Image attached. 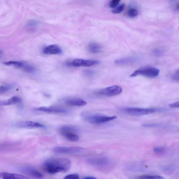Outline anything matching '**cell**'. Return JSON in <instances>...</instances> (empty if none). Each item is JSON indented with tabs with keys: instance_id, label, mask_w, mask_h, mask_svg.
I'll use <instances>...</instances> for the list:
<instances>
[{
	"instance_id": "obj_14",
	"label": "cell",
	"mask_w": 179,
	"mask_h": 179,
	"mask_svg": "<svg viewBox=\"0 0 179 179\" xmlns=\"http://www.w3.org/2000/svg\"><path fill=\"white\" fill-rule=\"evenodd\" d=\"M66 104L70 106H86L87 103L84 100L81 99H70L66 100Z\"/></svg>"
},
{
	"instance_id": "obj_15",
	"label": "cell",
	"mask_w": 179,
	"mask_h": 179,
	"mask_svg": "<svg viewBox=\"0 0 179 179\" xmlns=\"http://www.w3.org/2000/svg\"><path fill=\"white\" fill-rule=\"evenodd\" d=\"M77 131L76 128L69 125L62 126L59 129V133L63 136L71 133H76Z\"/></svg>"
},
{
	"instance_id": "obj_33",
	"label": "cell",
	"mask_w": 179,
	"mask_h": 179,
	"mask_svg": "<svg viewBox=\"0 0 179 179\" xmlns=\"http://www.w3.org/2000/svg\"><path fill=\"white\" fill-rule=\"evenodd\" d=\"M170 107L171 108H178L179 107V102L177 101L175 102L171 103L169 105Z\"/></svg>"
},
{
	"instance_id": "obj_3",
	"label": "cell",
	"mask_w": 179,
	"mask_h": 179,
	"mask_svg": "<svg viewBox=\"0 0 179 179\" xmlns=\"http://www.w3.org/2000/svg\"><path fill=\"white\" fill-rule=\"evenodd\" d=\"M159 108L152 107L143 108L135 107H126L122 109L124 113L133 116H139L149 115L161 111Z\"/></svg>"
},
{
	"instance_id": "obj_24",
	"label": "cell",
	"mask_w": 179,
	"mask_h": 179,
	"mask_svg": "<svg viewBox=\"0 0 179 179\" xmlns=\"http://www.w3.org/2000/svg\"><path fill=\"white\" fill-rule=\"evenodd\" d=\"M163 54H164V52L161 48H156L154 49L153 52V54L154 56L157 57L162 56Z\"/></svg>"
},
{
	"instance_id": "obj_19",
	"label": "cell",
	"mask_w": 179,
	"mask_h": 179,
	"mask_svg": "<svg viewBox=\"0 0 179 179\" xmlns=\"http://www.w3.org/2000/svg\"><path fill=\"white\" fill-rule=\"evenodd\" d=\"M6 66H13L17 68H23L25 63L22 62L9 61L4 63Z\"/></svg>"
},
{
	"instance_id": "obj_26",
	"label": "cell",
	"mask_w": 179,
	"mask_h": 179,
	"mask_svg": "<svg viewBox=\"0 0 179 179\" xmlns=\"http://www.w3.org/2000/svg\"><path fill=\"white\" fill-rule=\"evenodd\" d=\"M154 151L156 154H162L165 153V149L163 147H156L154 148Z\"/></svg>"
},
{
	"instance_id": "obj_9",
	"label": "cell",
	"mask_w": 179,
	"mask_h": 179,
	"mask_svg": "<svg viewBox=\"0 0 179 179\" xmlns=\"http://www.w3.org/2000/svg\"><path fill=\"white\" fill-rule=\"evenodd\" d=\"M37 111L47 113H64L67 112V111L61 107H41L36 109Z\"/></svg>"
},
{
	"instance_id": "obj_30",
	"label": "cell",
	"mask_w": 179,
	"mask_h": 179,
	"mask_svg": "<svg viewBox=\"0 0 179 179\" xmlns=\"http://www.w3.org/2000/svg\"><path fill=\"white\" fill-rule=\"evenodd\" d=\"M174 169V166L171 165L166 166H165L164 168H163V170L167 173H171L172 171H173Z\"/></svg>"
},
{
	"instance_id": "obj_35",
	"label": "cell",
	"mask_w": 179,
	"mask_h": 179,
	"mask_svg": "<svg viewBox=\"0 0 179 179\" xmlns=\"http://www.w3.org/2000/svg\"><path fill=\"white\" fill-rule=\"evenodd\" d=\"M157 125L155 124H152V123H148V124H147V123H146V124H144L143 125V126H144V127H155Z\"/></svg>"
},
{
	"instance_id": "obj_32",
	"label": "cell",
	"mask_w": 179,
	"mask_h": 179,
	"mask_svg": "<svg viewBox=\"0 0 179 179\" xmlns=\"http://www.w3.org/2000/svg\"><path fill=\"white\" fill-rule=\"evenodd\" d=\"M173 79L178 82L179 81V70L176 71L174 74L172 76Z\"/></svg>"
},
{
	"instance_id": "obj_25",
	"label": "cell",
	"mask_w": 179,
	"mask_h": 179,
	"mask_svg": "<svg viewBox=\"0 0 179 179\" xmlns=\"http://www.w3.org/2000/svg\"><path fill=\"white\" fill-rule=\"evenodd\" d=\"M125 5L122 4L117 7L112 11V13L115 14H120L124 10Z\"/></svg>"
},
{
	"instance_id": "obj_31",
	"label": "cell",
	"mask_w": 179,
	"mask_h": 179,
	"mask_svg": "<svg viewBox=\"0 0 179 179\" xmlns=\"http://www.w3.org/2000/svg\"><path fill=\"white\" fill-rule=\"evenodd\" d=\"M64 179H79V177L78 174H73L66 176Z\"/></svg>"
},
{
	"instance_id": "obj_2",
	"label": "cell",
	"mask_w": 179,
	"mask_h": 179,
	"mask_svg": "<svg viewBox=\"0 0 179 179\" xmlns=\"http://www.w3.org/2000/svg\"><path fill=\"white\" fill-rule=\"evenodd\" d=\"M85 121L92 124H100L112 121L117 118L116 116H107L89 112H83L81 115Z\"/></svg>"
},
{
	"instance_id": "obj_1",
	"label": "cell",
	"mask_w": 179,
	"mask_h": 179,
	"mask_svg": "<svg viewBox=\"0 0 179 179\" xmlns=\"http://www.w3.org/2000/svg\"><path fill=\"white\" fill-rule=\"evenodd\" d=\"M71 166L70 160L67 158H59L49 159L44 162L43 168L51 174L65 172L69 170Z\"/></svg>"
},
{
	"instance_id": "obj_18",
	"label": "cell",
	"mask_w": 179,
	"mask_h": 179,
	"mask_svg": "<svg viewBox=\"0 0 179 179\" xmlns=\"http://www.w3.org/2000/svg\"><path fill=\"white\" fill-rule=\"evenodd\" d=\"M88 49L90 52L96 54L99 53L101 50V46L97 43H91L88 46Z\"/></svg>"
},
{
	"instance_id": "obj_22",
	"label": "cell",
	"mask_w": 179,
	"mask_h": 179,
	"mask_svg": "<svg viewBox=\"0 0 179 179\" xmlns=\"http://www.w3.org/2000/svg\"><path fill=\"white\" fill-rule=\"evenodd\" d=\"M24 70L29 73H33L35 70V68L30 65L25 63L23 68Z\"/></svg>"
},
{
	"instance_id": "obj_28",
	"label": "cell",
	"mask_w": 179,
	"mask_h": 179,
	"mask_svg": "<svg viewBox=\"0 0 179 179\" xmlns=\"http://www.w3.org/2000/svg\"><path fill=\"white\" fill-rule=\"evenodd\" d=\"M120 2L119 0H113L110 3V7L111 8H116L118 6Z\"/></svg>"
},
{
	"instance_id": "obj_27",
	"label": "cell",
	"mask_w": 179,
	"mask_h": 179,
	"mask_svg": "<svg viewBox=\"0 0 179 179\" xmlns=\"http://www.w3.org/2000/svg\"><path fill=\"white\" fill-rule=\"evenodd\" d=\"M11 89L10 85H2L0 86V94L5 93V92L10 90Z\"/></svg>"
},
{
	"instance_id": "obj_6",
	"label": "cell",
	"mask_w": 179,
	"mask_h": 179,
	"mask_svg": "<svg viewBox=\"0 0 179 179\" xmlns=\"http://www.w3.org/2000/svg\"><path fill=\"white\" fill-rule=\"evenodd\" d=\"M122 90L120 86L115 85L100 90L98 94L105 96L112 97L121 94Z\"/></svg>"
},
{
	"instance_id": "obj_11",
	"label": "cell",
	"mask_w": 179,
	"mask_h": 179,
	"mask_svg": "<svg viewBox=\"0 0 179 179\" xmlns=\"http://www.w3.org/2000/svg\"><path fill=\"white\" fill-rule=\"evenodd\" d=\"M18 127L30 128H44V125L41 123L33 121H25L19 122L17 125Z\"/></svg>"
},
{
	"instance_id": "obj_23",
	"label": "cell",
	"mask_w": 179,
	"mask_h": 179,
	"mask_svg": "<svg viewBox=\"0 0 179 179\" xmlns=\"http://www.w3.org/2000/svg\"><path fill=\"white\" fill-rule=\"evenodd\" d=\"M138 14V11L134 8L129 9L127 12V14L129 17L133 18L137 16Z\"/></svg>"
},
{
	"instance_id": "obj_16",
	"label": "cell",
	"mask_w": 179,
	"mask_h": 179,
	"mask_svg": "<svg viewBox=\"0 0 179 179\" xmlns=\"http://www.w3.org/2000/svg\"><path fill=\"white\" fill-rule=\"evenodd\" d=\"M21 101L19 97L14 96L7 100H0V106H10L19 103Z\"/></svg>"
},
{
	"instance_id": "obj_36",
	"label": "cell",
	"mask_w": 179,
	"mask_h": 179,
	"mask_svg": "<svg viewBox=\"0 0 179 179\" xmlns=\"http://www.w3.org/2000/svg\"><path fill=\"white\" fill-rule=\"evenodd\" d=\"M83 179H96V178L94 177H87L83 178Z\"/></svg>"
},
{
	"instance_id": "obj_5",
	"label": "cell",
	"mask_w": 179,
	"mask_h": 179,
	"mask_svg": "<svg viewBox=\"0 0 179 179\" xmlns=\"http://www.w3.org/2000/svg\"><path fill=\"white\" fill-rule=\"evenodd\" d=\"M99 61L92 60L75 59L67 62V66L74 67H90L98 64Z\"/></svg>"
},
{
	"instance_id": "obj_10",
	"label": "cell",
	"mask_w": 179,
	"mask_h": 179,
	"mask_svg": "<svg viewBox=\"0 0 179 179\" xmlns=\"http://www.w3.org/2000/svg\"><path fill=\"white\" fill-rule=\"evenodd\" d=\"M23 171L24 173L34 178L41 179L44 177L41 172L35 169L30 166L24 168L23 169Z\"/></svg>"
},
{
	"instance_id": "obj_8",
	"label": "cell",
	"mask_w": 179,
	"mask_h": 179,
	"mask_svg": "<svg viewBox=\"0 0 179 179\" xmlns=\"http://www.w3.org/2000/svg\"><path fill=\"white\" fill-rule=\"evenodd\" d=\"M42 52L47 55H58L62 53V50L60 46L57 45H51L43 49Z\"/></svg>"
},
{
	"instance_id": "obj_17",
	"label": "cell",
	"mask_w": 179,
	"mask_h": 179,
	"mask_svg": "<svg viewBox=\"0 0 179 179\" xmlns=\"http://www.w3.org/2000/svg\"><path fill=\"white\" fill-rule=\"evenodd\" d=\"M137 59L136 57H123L117 59L115 61V63L119 65L130 64L135 62Z\"/></svg>"
},
{
	"instance_id": "obj_29",
	"label": "cell",
	"mask_w": 179,
	"mask_h": 179,
	"mask_svg": "<svg viewBox=\"0 0 179 179\" xmlns=\"http://www.w3.org/2000/svg\"><path fill=\"white\" fill-rule=\"evenodd\" d=\"M38 23L35 20H30L27 23V26L30 27H35L38 25Z\"/></svg>"
},
{
	"instance_id": "obj_34",
	"label": "cell",
	"mask_w": 179,
	"mask_h": 179,
	"mask_svg": "<svg viewBox=\"0 0 179 179\" xmlns=\"http://www.w3.org/2000/svg\"><path fill=\"white\" fill-rule=\"evenodd\" d=\"M84 74L86 76H91L94 74V72L90 70H86L84 72Z\"/></svg>"
},
{
	"instance_id": "obj_21",
	"label": "cell",
	"mask_w": 179,
	"mask_h": 179,
	"mask_svg": "<svg viewBox=\"0 0 179 179\" xmlns=\"http://www.w3.org/2000/svg\"><path fill=\"white\" fill-rule=\"evenodd\" d=\"M67 139L70 141H75L79 140V137L76 133H71L67 134L63 136Z\"/></svg>"
},
{
	"instance_id": "obj_4",
	"label": "cell",
	"mask_w": 179,
	"mask_h": 179,
	"mask_svg": "<svg viewBox=\"0 0 179 179\" xmlns=\"http://www.w3.org/2000/svg\"><path fill=\"white\" fill-rule=\"evenodd\" d=\"M160 72V70L157 68L152 67H146L139 69L133 73L130 77H136L141 75L148 78H154L158 76Z\"/></svg>"
},
{
	"instance_id": "obj_7",
	"label": "cell",
	"mask_w": 179,
	"mask_h": 179,
	"mask_svg": "<svg viewBox=\"0 0 179 179\" xmlns=\"http://www.w3.org/2000/svg\"><path fill=\"white\" fill-rule=\"evenodd\" d=\"M83 150L82 148L79 147H55L54 152L58 154H76L81 152Z\"/></svg>"
},
{
	"instance_id": "obj_12",
	"label": "cell",
	"mask_w": 179,
	"mask_h": 179,
	"mask_svg": "<svg viewBox=\"0 0 179 179\" xmlns=\"http://www.w3.org/2000/svg\"><path fill=\"white\" fill-rule=\"evenodd\" d=\"M89 162L93 165L101 166L108 165L111 163L110 160L105 157L90 160Z\"/></svg>"
},
{
	"instance_id": "obj_20",
	"label": "cell",
	"mask_w": 179,
	"mask_h": 179,
	"mask_svg": "<svg viewBox=\"0 0 179 179\" xmlns=\"http://www.w3.org/2000/svg\"><path fill=\"white\" fill-rule=\"evenodd\" d=\"M134 179H165V178L159 175H143L135 177Z\"/></svg>"
},
{
	"instance_id": "obj_13",
	"label": "cell",
	"mask_w": 179,
	"mask_h": 179,
	"mask_svg": "<svg viewBox=\"0 0 179 179\" xmlns=\"http://www.w3.org/2000/svg\"><path fill=\"white\" fill-rule=\"evenodd\" d=\"M0 178L2 179H31L22 175L7 172H0Z\"/></svg>"
}]
</instances>
